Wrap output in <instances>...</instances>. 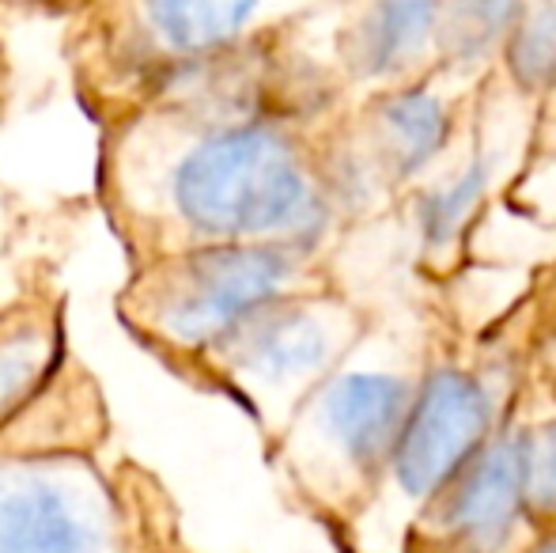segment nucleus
Wrapping results in <instances>:
<instances>
[{"mask_svg": "<svg viewBox=\"0 0 556 553\" xmlns=\"http://www.w3.org/2000/svg\"><path fill=\"white\" fill-rule=\"evenodd\" d=\"M175 216L213 243H311L326 221L295 148L277 129L227 126L201 137L170 171Z\"/></svg>", "mask_w": 556, "mask_h": 553, "instance_id": "nucleus-1", "label": "nucleus"}, {"mask_svg": "<svg viewBox=\"0 0 556 553\" xmlns=\"http://www.w3.org/2000/svg\"><path fill=\"white\" fill-rule=\"evenodd\" d=\"M295 277L288 247L213 243L178 259L148 288V318L175 345H224L250 318L280 303Z\"/></svg>", "mask_w": 556, "mask_h": 553, "instance_id": "nucleus-2", "label": "nucleus"}, {"mask_svg": "<svg viewBox=\"0 0 556 553\" xmlns=\"http://www.w3.org/2000/svg\"><path fill=\"white\" fill-rule=\"evenodd\" d=\"M492 428V394L484 379L440 368L413 394L402 440L394 448V481L409 501L440 497L484 451Z\"/></svg>", "mask_w": 556, "mask_h": 553, "instance_id": "nucleus-3", "label": "nucleus"}, {"mask_svg": "<svg viewBox=\"0 0 556 553\" xmlns=\"http://www.w3.org/2000/svg\"><path fill=\"white\" fill-rule=\"evenodd\" d=\"M0 553H111L106 504L53 466H0Z\"/></svg>", "mask_w": 556, "mask_h": 553, "instance_id": "nucleus-4", "label": "nucleus"}, {"mask_svg": "<svg viewBox=\"0 0 556 553\" xmlns=\"http://www.w3.org/2000/svg\"><path fill=\"white\" fill-rule=\"evenodd\" d=\"M413 391L397 372H341L311 410V432L341 466L367 474L394 458Z\"/></svg>", "mask_w": 556, "mask_h": 553, "instance_id": "nucleus-5", "label": "nucleus"}, {"mask_svg": "<svg viewBox=\"0 0 556 553\" xmlns=\"http://www.w3.org/2000/svg\"><path fill=\"white\" fill-rule=\"evenodd\" d=\"M440 497L443 531L473 553H496L527 512L522 432L489 443Z\"/></svg>", "mask_w": 556, "mask_h": 553, "instance_id": "nucleus-6", "label": "nucleus"}, {"mask_svg": "<svg viewBox=\"0 0 556 553\" xmlns=\"http://www.w3.org/2000/svg\"><path fill=\"white\" fill-rule=\"evenodd\" d=\"M224 345H235V368L247 379L262 387H292L330 364L337 338L333 323L318 307L273 303Z\"/></svg>", "mask_w": 556, "mask_h": 553, "instance_id": "nucleus-7", "label": "nucleus"}, {"mask_svg": "<svg viewBox=\"0 0 556 553\" xmlns=\"http://www.w3.org/2000/svg\"><path fill=\"white\" fill-rule=\"evenodd\" d=\"M440 30V0H371L349 30V65L367 80L413 68Z\"/></svg>", "mask_w": 556, "mask_h": 553, "instance_id": "nucleus-8", "label": "nucleus"}, {"mask_svg": "<svg viewBox=\"0 0 556 553\" xmlns=\"http://www.w3.org/2000/svg\"><path fill=\"white\" fill-rule=\"evenodd\" d=\"M375 126H379V144L390 171L405 178L425 171L432 155L446 144L451 114H446V103L435 91L405 88L382 99L379 111H375Z\"/></svg>", "mask_w": 556, "mask_h": 553, "instance_id": "nucleus-9", "label": "nucleus"}, {"mask_svg": "<svg viewBox=\"0 0 556 553\" xmlns=\"http://www.w3.org/2000/svg\"><path fill=\"white\" fill-rule=\"evenodd\" d=\"M262 0H144L152 35L175 53H208L231 42Z\"/></svg>", "mask_w": 556, "mask_h": 553, "instance_id": "nucleus-10", "label": "nucleus"}, {"mask_svg": "<svg viewBox=\"0 0 556 553\" xmlns=\"http://www.w3.org/2000/svg\"><path fill=\"white\" fill-rule=\"evenodd\" d=\"M492 175H496V163L489 155H477L451 183L428 190V198L420 201V239H425L428 251H443V247H451L462 236L473 209L489 193Z\"/></svg>", "mask_w": 556, "mask_h": 553, "instance_id": "nucleus-11", "label": "nucleus"}, {"mask_svg": "<svg viewBox=\"0 0 556 553\" xmlns=\"http://www.w3.org/2000/svg\"><path fill=\"white\" fill-rule=\"evenodd\" d=\"M522 0H440L443 42L458 61H473L489 53L496 38L515 30Z\"/></svg>", "mask_w": 556, "mask_h": 553, "instance_id": "nucleus-12", "label": "nucleus"}, {"mask_svg": "<svg viewBox=\"0 0 556 553\" xmlns=\"http://www.w3.org/2000/svg\"><path fill=\"white\" fill-rule=\"evenodd\" d=\"M507 61L522 88L556 91V0H542L515 23Z\"/></svg>", "mask_w": 556, "mask_h": 553, "instance_id": "nucleus-13", "label": "nucleus"}, {"mask_svg": "<svg viewBox=\"0 0 556 553\" xmlns=\"http://www.w3.org/2000/svg\"><path fill=\"white\" fill-rule=\"evenodd\" d=\"M46 364V341L35 330L0 334V414L15 406L35 387Z\"/></svg>", "mask_w": 556, "mask_h": 553, "instance_id": "nucleus-14", "label": "nucleus"}, {"mask_svg": "<svg viewBox=\"0 0 556 553\" xmlns=\"http://www.w3.org/2000/svg\"><path fill=\"white\" fill-rule=\"evenodd\" d=\"M527 455V512L530 516H556V420L522 432Z\"/></svg>", "mask_w": 556, "mask_h": 553, "instance_id": "nucleus-15", "label": "nucleus"}, {"mask_svg": "<svg viewBox=\"0 0 556 553\" xmlns=\"http://www.w3.org/2000/svg\"><path fill=\"white\" fill-rule=\"evenodd\" d=\"M542 553H556V542H549V546H545Z\"/></svg>", "mask_w": 556, "mask_h": 553, "instance_id": "nucleus-16", "label": "nucleus"}]
</instances>
